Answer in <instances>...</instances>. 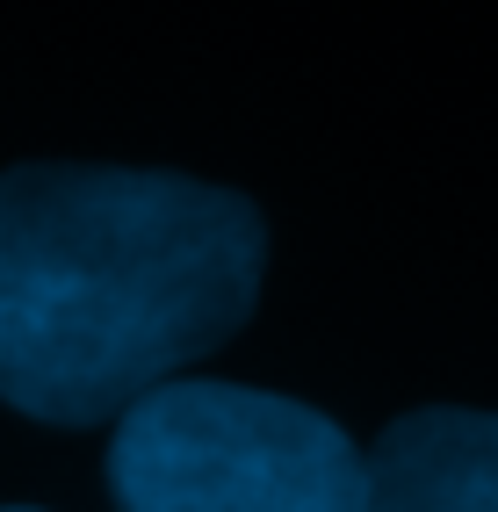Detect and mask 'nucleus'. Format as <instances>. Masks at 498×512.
Instances as JSON below:
<instances>
[{"instance_id": "nucleus-1", "label": "nucleus", "mask_w": 498, "mask_h": 512, "mask_svg": "<svg viewBox=\"0 0 498 512\" xmlns=\"http://www.w3.org/2000/svg\"><path fill=\"white\" fill-rule=\"evenodd\" d=\"M268 224L239 188L152 166L0 174V397L51 426L123 419L246 325Z\"/></svg>"}, {"instance_id": "nucleus-2", "label": "nucleus", "mask_w": 498, "mask_h": 512, "mask_svg": "<svg viewBox=\"0 0 498 512\" xmlns=\"http://www.w3.org/2000/svg\"><path fill=\"white\" fill-rule=\"evenodd\" d=\"M123 512H369V448L304 397L253 383H159L116 419Z\"/></svg>"}, {"instance_id": "nucleus-3", "label": "nucleus", "mask_w": 498, "mask_h": 512, "mask_svg": "<svg viewBox=\"0 0 498 512\" xmlns=\"http://www.w3.org/2000/svg\"><path fill=\"white\" fill-rule=\"evenodd\" d=\"M369 512H498V412L434 404L369 448Z\"/></svg>"}, {"instance_id": "nucleus-4", "label": "nucleus", "mask_w": 498, "mask_h": 512, "mask_svg": "<svg viewBox=\"0 0 498 512\" xmlns=\"http://www.w3.org/2000/svg\"><path fill=\"white\" fill-rule=\"evenodd\" d=\"M0 512H37V505H0Z\"/></svg>"}]
</instances>
